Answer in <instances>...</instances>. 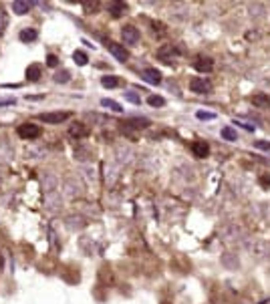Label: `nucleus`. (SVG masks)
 <instances>
[{
  "label": "nucleus",
  "instance_id": "1",
  "mask_svg": "<svg viewBox=\"0 0 270 304\" xmlns=\"http://www.w3.org/2000/svg\"><path fill=\"white\" fill-rule=\"evenodd\" d=\"M16 133H19V137L32 141V139L41 137L43 129H41V125H35V123H22V125H19V129H16Z\"/></svg>",
  "mask_w": 270,
  "mask_h": 304
},
{
  "label": "nucleus",
  "instance_id": "18",
  "mask_svg": "<svg viewBox=\"0 0 270 304\" xmlns=\"http://www.w3.org/2000/svg\"><path fill=\"white\" fill-rule=\"evenodd\" d=\"M147 103L151 107H163L165 105V99L163 97H158V95H151V97H147Z\"/></svg>",
  "mask_w": 270,
  "mask_h": 304
},
{
  "label": "nucleus",
  "instance_id": "16",
  "mask_svg": "<svg viewBox=\"0 0 270 304\" xmlns=\"http://www.w3.org/2000/svg\"><path fill=\"white\" fill-rule=\"evenodd\" d=\"M222 139H226V141H236V139H238V133H236L232 127H224V129H222Z\"/></svg>",
  "mask_w": 270,
  "mask_h": 304
},
{
  "label": "nucleus",
  "instance_id": "22",
  "mask_svg": "<svg viewBox=\"0 0 270 304\" xmlns=\"http://www.w3.org/2000/svg\"><path fill=\"white\" fill-rule=\"evenodd\" d=\"M46 65H48V66H57V65H59V57L53 55V53L46 55Z\"/></svg>",
  "mask_w": 270,
  "mask_h": 304
},
{
  "label": "nucleus",
  "instance_id": "14",
  "mask_svg": "<svg viewBox=\"0 0 270 304\" xmlns=\"http://www.w3.org/2000/svg\"><path fill=\"white\" fill-rule=\"evenodd\" d=\"M125 10H127V4H123V2H111L109 4V12L113 16H121V14H125Z\"/></svg>",
  "mask_w": 270,
  "mask_h": 304
},
{
  "label": "nucleus",
  "instance_id": "19",
  "mask_svg": "<svg viewBox=\"0 0 270 304\" xmlns=\"http://www.w3.org/2000/svg\"><path fill=\"white\" fill-rule=\"evenodd\" d=\"M252 103L258 105V107H264V105H270V99L266 95H254L252 97Z\"/></svg>",
  "mask_w": 270,
  "mask_h": 304
},
{
  "label": "nucleus",
  "instance_id": "26",
  "mask_svg": "<svg viewBox=\"0 0 270 304\" xmlns=\"http://www.w3.org/2000/svg\"><path fill=\"white\" fill-rule=\"evenodd\" d=\"M260 183H262V185H266V188H270V179H268V177H262V179H260Z\"/></svg>",
  "mask_w": 270,
  "mask_h": 304
},
{
  "label": "nucleus",
  "instance_id": "13",
  "mask_svg": "<svg viewBox=\"0 0 270 304\" xmlns=\"http://www.w3.org/2000/svg\"><path fill=\"white\" fill-rule=\"evenodd\" d=\"M30 2H22V0H16V2H12V12L16 14H26L30 10Z\"/></svg>",
  "mask_w": 270,
  "mask_h": 304
},
{
  "label": "nucleus",
  "instance_id": "15",
  "mask_svg": "<svg viewBox=\"0 0 270 304\" xmlns=\"http://www.w3.org/2000/svg\"><path fill=\"white\" fill-rule=\"evenodd\" d=\"M101 105L107 107V109H111V111H115V113H121V111H123V107L117 103V101H113V99H103V101H101Z\"/></svg>",
  "mask_w": 270,
  "mask_h": 304
},
{
  "label": "nucleus",
  "instance_id": "17",
  "mask_svg": "<svg viewBox=\"0 0 270 304\" xmlns=\"http://www.w3.org/2000/svg\"><path fill=\"white\" fill-rule=\"evenodd\" d=\"M73 61L79 65V66H83V65H87V61H89V57L83 53V50H75L73 53Z\"/></svg>",
  "mask_w": 270,
  "mask_h": 304
},
{
  "label": "nucleus",
  "instance_id": "10",
  "mask_svg": "<svg viewBox=\"0 0 270 304\" xmlns=\"http://www.w3.org/2000/svg\"><path fill=\"white\" fill-rule=\"evenodd\" d=\"M41 75H43V66H41V65H30L28 69H26V79L32 81V83L39 81Z\"/></svg>",
  "mask_w": 270,
  "mask_h": 304
},
{
  "label": "nucleus",
  "instance_id": "9",
  "mask_svg": "<svg viewBox=\"0 0 270 304\" xmlns=\"http://www.w3.org/2000/svg\"><path fill=\"white\" fill-rule=\"evenodd\" d=\"M69 135L71 137H77V139H83V137H87L89 135V127L85 123H75V125H71Z\"/></svg>",
  "mask_w": 270,
  "mask_h": 304
},
{
  "label": "nucleus",
  "instance_id": "3",
  "mask_svg": "<svg viewBox=\"0 0 270 304\" xmlns=\"http://www.w3.org/2000/svg\"><path fill=\"white\" fill-rule=\"evenodd\" d=\"M71 117V113H67V111H59V113H41L39 115V119L41 121H45V123H48V125H59V123H63V121H67Z\"/></svg>",
  "mask_w": 270,
  "mask_h": 304
},
{
  "label": "nucleus",
  "instance_id": "11",
  "mask_svg": "<svg viewBox=\"0 0 270 304\" xmlns=\"http://www.w3.org/2000/svg\"><path fill=\"white\" fill-rule=\"evenodd\" d=\"M119 77H115V75H105V77H101V85H103L105 89H113V87H119Z\"/></svg>",
  "mask_w": 270,
  "mask_h": 304
},
{
  "label": "nucleus",
  "instance_id": "7",
  "mask_svg": "<svg viewBox=\"0 0 270 304\" xmlns=\"http://www.w3.org/2000/svg\"><path fill=\"white\" fill-rule=\"evenodd\" d=\"M141 79L147 81L149 85H159V83H161V73L158 69H151V66H149V69H143Z\"/></svg>",
  "mask_w": 270,
  "mask_h": 304
},
{
  "label": "nucleus",
  "instance_id": "25",
  "mask_svg": "<svg viewBox=\"0 0 270 304\" xmlns=\"http://www.w3.org/2000/svg\"><path fill=\"white\" fill-rule=\"evenodd\" d=\"M236 125H240V127H244L246 131H254V127H252V125H248V123H236Z\"/></svg>",
  "mask_w": 270,
  "mask_h": 304
},
{
  "label": "nucleus",
  "instance_id": "23",
  "mask_svg": "<svg viewBox=\"0 0 270 304\" xmlns=\"http://www.w3.org/2000/svg\"><path fill=\"white\" fill-rule=\"evenodd\" d=\"M214 113H206V111H198V119H214Z\"/></svg>",
  "mask_w": 270,
  "mask_h": 304
},
{
  "label": "nucleus",
  "instance_id": "12",
  "mask_svg": "<svg viewBox=\"0 0 270 304\" xmlns=\"http://www.w3.org/2000/svg\"><path fill=\"white\" fill-rule=\"evenodd\" d=\"M37 37H39V32L35 28H24V30H21V35H19V39L22 43H32V41H37Z\"/></svg>",
  "mask_w": 270,
  "mask_h": 304
},
{
  "label": "nucleus",
  "instance_id": "8",
  "mask_svg": "<svg viewBox=\"0 0 270 304\" xmlns=\"http://www.w3.org/2000/svg\"><path fill=\"white\" fill-rule=\"evenodd\" d=\"M192 151H194L196 157L204 159V157H208V153H210V145H208L206 141H194V143H192Z\"/></svg>",
  "mask_w": 270,
  "mask_h": 304
},
{
  "label": "nucleus",
  "instance_id": "6",
  "mask_svg": "<svg viewBox=\"0 0 270 304\" xmlns=\"http://www.w3.org/2000/svg\"><path fill=\"white\" fill-rule=\"evenodd\" d=\"M121 37H123V41H125L127 44H137L141 35H139V30L135 28V26H123Z\"/></svg>",
  "mask_w": 270,
  "mask_h": 304
},
{
  "label": "nucleus",
  "instance_id": "4",
  "mask_svg": "<svg viewBox=\"0 0 270 304\" xmlns=\"http://www.w3.org/2000/svg\"><path fill=\"white\" fill-rule=\"evenodd\" d=\"M107 48H109V53L119 61V63H125L129 59V53H127V48L123 44H117V43H107Z\"/></svg>",
  "mask_w": 270,
  "mask_h": 304
},
{
  "label": "nucleus",
  "instance_id": "24",
  "mask_svg": "<svg viewBox=\"0 0 270 304\" xmlns=\"http://www.w3.org/2000/svg\"><path fill=\"white\" fill-rule=\"evenodd\" d=\"M254 147H258V149H270V141H254Z\"/></svg>",
  "mask_w": 270,
  "mask_h": 304
},
{
  "label": "nucleus",
  "instance_id": "2",
  "mask_svg": "<svg viewBox=\"0 0 270 304\" xmlns=\"http://www.w3.org/2000/svg\"><path fill=\"white\" fill-rule=\"evenodd\" d=\"M190 91L192 93H198V95H208L212 91V83L204 77H194L190 81Z\"/></svg>",
  "mask_w": 270,
  "mask_h": 304
},
{
  "label": "nucleus",
  "instance_id": "21",
  "mask_svg": "<svg viewBox=\"0 0 270 304\" xmlns=\"http://www.w3.org/2000/svg\"><path fill=\"white\" fill-rule=\"evenodd\" d=\"M69 79H71L69 71H61L55 75V83H69Z\"/></svg>",
  "mask_w": 270,
  "mask_h": 304
},
{
  "label": "nucleus",
  "instance_id": "5",
  "mask_svg": "<svg viewBox=\"0 0 270 304\" xmlns=\"http://www.w3.org/2000/svg\"><path fill=\"white\" fill-rule=\"evenodd\" d=\"M192 66L196 71H200V73H210L212 69H214V61L210 59V57H196V61L192 63Z\"/></svg>",
  "mask_w": 270,
  "mask_h": 304
},
{
  "label": "nucleus",
  "instance_id": "20",
  "mask_svg": "<svg viewBox=\"0 0 270 304\" xmlns=\"http://www.w3.org/2000/svg\"><path fill=\"white\" fill-rule=\"evenodd\" d=\"M125 99L129 101V103H133V105H139L141 103V97L137 93H133V91H125Z\"/></svg>",
  "mask_w": 270,
  "mask_h": 304
}]
</instances>
